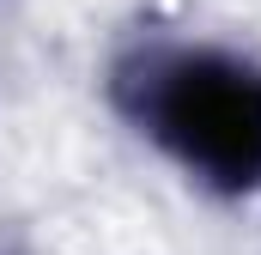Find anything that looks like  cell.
<instances>
[{
    "label": "cell",
    "mask_w": 261,
    "mask_h": 255,
    "mask_svg": "<svg viewBox=\"0 0 261 255\" xmlns=\"http://www.w3.org/2000/svg\"><path fill=\"white\" fill-rule=\"evenodd\" d=\"M140 122L189 170L219 189H249L261 176V73L213 49L152 55L134 79Z\"/></svg>",
    "instance_id": "cell-1"
}]
</instances>
